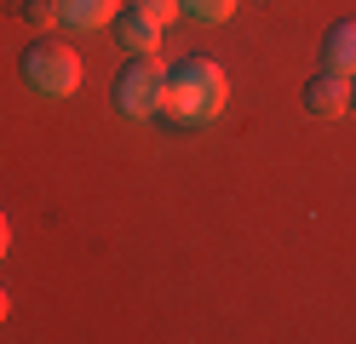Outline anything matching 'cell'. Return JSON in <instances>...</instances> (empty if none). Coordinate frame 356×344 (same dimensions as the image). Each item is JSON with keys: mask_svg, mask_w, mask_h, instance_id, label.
<instances>
[{"mask_svg": "<svg viewBox=\"0 0 356 344\" xmlns=\"http://www.w3.org/2000/svg\"><path fill=\"white\" fill-rule=\"evenodd\" d=\"M345 109H350V75L322 63L316 75L305 81V115H310V121H339Z\"/></svg>", "mask_w": 356, "mask_h": 344, "instance_id": "obj_4", "label": "cell"}, {"mask_svg": "<svg viewBox=\"0 0 356 344\" xmlns=\"http://www.w3.org/2000/svg\"><path fill=\"white\" fill-rule=\"evenodd\" d=\"M184 6V17H202V23H225L236 12V0H178Z\"/></svg>", "mask_w": 356, "mask_h": 344, "instance_id": "obj_8", "label": "cell"}, {"mask_svg": "<svg viewBox=\"0 0 356 344\" xmlns=\"http://www.w3.org/2000/svg\"><path fill=\"white\" fill-rule=\"evenodd\" d=\"M6 247H12V229H6V213H0V259H6Z\"/></svg>", "mask_w": 356, "mask_h": 344, "instance_id": "obj_10", "label": "cell"}, {"mask_svg": "<svg viewBox=\"0 0 356 344\" xmlns=\"http://www.w3.org/2000/svg\"><path fill=\"white\" fill-rule=\"evenodd\" d=\"M161 92H167V63L155 52H132V63H121L115 75V109L132 115V121H149V115H161Z\"/></svg>", "mask_w": 356, "mask_h": 344, "instance_id": "obj_3", "label": "cell"}, {"mask_svg": "<svg viewBox=\"0 0 356 344\" xmlns=\"http://www.w3.org/2000/svg\"><path fill=\"white\" fill-rule=\"evenodd\" d=\"M6 310H12V298H6V287H0V321H6Z\"/></svg>", "mask_w": 356, "mask_h": 344, "instance_id": "obj_11", "label": "cell"}, {"mask_svg": "<svg viewBox=\"0 0 356 344\" xmlns=\"http://www.w3.org/2000/svg\"><path fill=\"white\" fill-rule=\"evenodd\" d=\"M109 29H115V40L127 46V52H155V46H161V23L144 17L138 6H132V12H115V23H109Z\"/></svg>", "mask_w": 356, "mask_h": 344, "instance_id": "obj_5", "label": "cell"}, {"mask_svg": "<svg viewBox=\"0 0 356 344\" xmlns=\"http://www.w3.org/2000/svg\"><path fill=\"white\" fill-rule=\"evenodd\" d=\"M121 12V0H58V17L70 29H109Z\"/></svg>", "mask_w": 356, "mask_h": 344, "instance_id": "obj_6", "label": "cell"}, {"mask_svg": "<svg viewBox=\"0 0 356 344\" xmlns=\"http://www.w3.org/2000/svg\"><path fill=\"white\" fill-rule=\"evenodd\" d=\"M24 86L40 92V98H70V92L81 86V58H75V46H63L52 35H40L29 52H24Z\"/></svg>", "mask_w": 356, "mask_h": 344, "instance_id": "obj_2", "label": "cell"}, {"mask_svg": "<svg viewBox=\"0 0 356 344\" xmlns=\"http://www.w3.org/2000/svg\"><path fill=\"white\" fill-rule=\"evenodd\" d=\"M132 6H138L144 17H155V23H161V29H167V23H172L178 12H184V6H178V0H132Z\"/></svg>", "mask_w": 356, "mask_h": 344, "instance_id": "obj_9", "label": "cell"}, {"mask_svg": "<svg viewBox=\"0 0 356 344\" xmlns=\"http://www.w3.org/2000/svg\"><path fill=\"white\" fill-rule=\"evenodd\" d=\"M322 63H327V69H345V75H356V17H339V23L322 35Z\"/></svg>", "mask_w": 356, "mask_h": 344, "instance_id": "obj_7", "label": "cell"}, {"mask_svg": "<svg viewBox=\"0 0 356 344\" xmlns=\"http://www.w3.org/2000/svg\"><path fill=\"white\" fill-rule=\"evenodd\" d=\"M350 109H356V75H350Z\"/></svg>", "mask_w": 356, "mask_h": 344, "instance_id": "obj_12", "label": "cell"}, {"mask_svg": "<svg viewBox=\"0 0 356 344\" xmlns=\"http://www.w3.org/2000/svg\"><path fill=\"white\" fill-rule=\"evenodd\" d=\"M230 104V75L218 69L207 52H190L167 63V92H161V115L172 126H213Z\"/></svg>", "mask_w": 356, "mask_h": 344, "instance_id": "obj_1", "label": "cell"}]
</instances>
